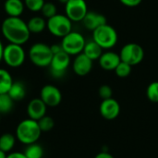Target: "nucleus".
<instances>
[{
    "label": "nucleus",
    "mask_w": 158,
    "mask_h": 158,
    "mask_svg": "<svg viewBox=\"0 0 158 158\" xmlns=\"http://www.w3.org/2000/svg\"><path fill=\"white\" fill-rule=\"evenodd\" d=\"M13 81L12 76L7 70L0 69V94L8 93Z\"/></svg>",
    "instance_id": "22"
},
{
    "label": "nucleus",
    "mask_w": 158,
    "mask_h": 158,
    "mask_svg": "<svg viewBox=\"0 0 158 158\" xmlns=\"http://www.w3.org/2000/svg\"><path fill=\"white\" fill-rule=\"evenodd\" d=\"M29 57L34 66L39 68H46L50 66L53 58V53L50 45L44 43H35L30 47Z\"/></svg>",
    "instance_id": "4"
},
{
    "label": "nucleus",
    "mask_w": 158,
    "mask_h": 158,
    "mask_svg": "<svg viewBox=\"0 0 158 158\" xmlns=\"http://www.w3.org/2000/svg\"><path fill=\"white\" fill-rule=\"evenodd\" d=\"M46 28L52 35L63 38L72 31V21L66 15L57 13L47 19Z\"/></svg>",
    "instance_id": "5"
},
{
    "label": "nucleus",
    "mask_w": 158,
    "mask_h": 158,
    "mask_svg": "<svg viewBox=\"0 0 158 158\" xmlns=\"http://www.w3.org/2000/svg\"><path fill=\"white\" fill-rule=\"evenodd\" d=\"M60 44L63 51L66 52L68 55L77 56L82 53L86 41L81 32L71 31L62 38Z\"/></svg>",
    "instance_id": "6"
},
{
    "label": "nucleus",
    "mask_w": 158,
    "mask_h": 158,
    "mask_svg": "<svg viewBox=\"0 0 158 158\" xmlns=\"http://www.w3.org/2000/svg\"><path fill=\"white\" fill-rule=\"evenodd\" d=\"M75 59L72 63V69L78 76L83 77L88 75L93 69L94 61L87 57L83 53L75 56Z\"/></svg>",
    "instance_id": "13"
},
{
    "label": "nucleus",
    "mask_w": 158,
    "mask_h": 158,
    "mask_svg": "<svg viewBox=\"0 0 158 158\" xmlns=\"http://www.w3.org/2000/svg\"><path fill=\"white\" fill-rule=\"evenodd\" d=\"M27 26L31 33H40L46 28V20L44 17L34 16L27 21Z\"/></svg>",
    "instance_id": "19"
},
{
    "label": "nucleus",
    "mask_w": 158,
    "mask_h": 158,
    "mask_svg": "<svg viewBox=\"0 0 158 158\" xmlns=\"http://www.w3.org/2000/svg\"><path fill=\"white\" fill-rule=\"evenodd\" d=\"M120 60L131 67L139 65L144 58V49L136 43H129L122 46L119 52Z\"/></svg>",
    "instance_id": "8"
},
{
    "label": "nucleus",
    "mask_w": 158,
    "mask_h": 158,
    "mask_svg": "<svg viewBox=\"0 0 158 158\" xmlns=\"http://www.w3.org/2000/svg\"><path fill=\"white\" fill-rule=\"evenodd\" d=\"M23 154L27 158H43L44 155V151L40 144L34 143L27 145Z\"/></svg>",
    "instance_id": "23"
},
{
    "label": "nucleus",
    "mask_w": 158,
    "mask_h": 158,
    "mask_svg": "<svg viewBox=\"0 0 158 158\" xmlns=\"http://www.w3.org/2000/svg\"><path fill=\"white\" fill-rule=\"evenodd\" d=\"M70 64V56L66 52L61 51L53 55L52 61L50 63V72L55 78H62Z\"/></svg>",
    "instance_id": "10"
},
{
    "label": "nucleus",
    "mask_w": 158,
    "mask_h": 158,
    "mask_svg": "<svg viewBox=\"0 0 158 158\" xmlns=\"http://www.w3.org/2000/svg\"><path fill=\"white\" fill-rule=\"evenodd\" d=\"M16 143V137L11 133H4L0 136V150L6 154L10 153Z\"/></svg>",
    "instance_id": "21"
},
{
    "label": "nucleus",
    "mask_w": 158,
    "mask_h": 158,
    "mask_svg": "<svg viewBox=\"0 0 158 158\" xmlns=\"http://www.w3.org/2000/svg\"><path fill=\"white\" fill-rule=\"evenodd\" d=\"M119 2L125 6L135 7V6H138L143 2V0H119Z\"/></svg>",
    "instance_id": "31"
},
{
    "label": "nucleus",
    "mask_w": 158,
    "mask_h": 158,
    "mask_svg": "<svg viewBox=\"0 0 158 158\" xmlns=\"http://www.w3.org/2000/svg\"><path fill=\"white\" fill-rule=\"evenodd\" d=\"M7 94L13 99L14 102L20 101L26 95L25 85L21 81H13V83H12Z\"/></svg>",
    "instance_id": "20"
},
{
    "label": "nucleus",
    "mask_w": 158,
    "mask_h": 158,
    "mask_svg": "<svg viewBox=\"0 0 158 158\" xmlns=\"http://www.w3.org/2000/svg\"><path fill=\"white\" fill-rule=\"evenodd\" d=\"M50 48H51V51H52L53 55H55V54H56V53H59V52H61V51H63L62 46H61V44H52V45L50 46Z\"/></svg>",
    "instance_id": "33"
},
{
    "label": "nucleus",
    "mask_w": 158,
    "mask_h": 158,
    "mask_svg": "<svg viewBox=\"0 0 158 158\" xmlns=\"http://www.w3.org/2000/svg\"><path fill=\"white\" fill-rule=\"evenodd\" d=\"M94 158H115L111 154H109L108 152H100L99 154H97Z\"/></svg>",
    "instance_id": "34"
},
{
    "label": "nucleus",
    "mask_w": 158,
    "mask_h": 158,
    "mask_svg": "<svg viewBox=\"0 0 158 158\" xmlns=\"http://www.w3.org/2000/svg\"><path fill=\"white\" fill-rule=\"evenodd\" d=\"M25 8L22 0H6L4 3L5 12L7 17H20Z\"/></svg>",
    "instance_id": "17"
},
{
    "label": "nucleus",
    "mask_w": 158,
    "mask_h": 158,
    "mask_svg": "<svg viewBox=\"0 0 158 158\" xmlns=\"http://www.w3.org/2000/svg\"><path fill=\"white\" fill-rule=\"evenodd\" d=\"M3 50H4V45L0 40V62L2 61V56H3Z\"/></svg>",
    "instance_id": "35"
},
{
    "label": "nucleus",
    "mask_w": 158,
    "mask_h": 158,
    "mask_svg": "<svg viewBox=\"0 0 158 158\" xmlns=\"http://www.w3.org/2000/svg\"><path fill=\"white\" fill-rule=\"evenodd\" d=\"M40 98L47 106V107H56L62 101V94L55 85L46 84L41 89Z\"/></svg>",
    "instance_id": "11"
},
{
    "label": "nucleus",
    "mask_w": 158,
    "mask_h": 158,
    "mask_svg": "<svg viewBox=\"0 0 158 158\" xmlns=\"http://www.w3.org/2000/svg\"><path fill=\"white\" fill-rule=\"evenodd\" d=\"M1 115H2V114L0 113V120H1Z\"/></svg>",
    "instance_id": "38"
},
{
    "label": "nucleus",
    "mask_w": 158,
    "mask_h": 158,
    "mask_svg": "<svg viewBox=\"0 0 158 158\" xmlns=\"http://www.w3.org/2000/svg\"><path fill=\"white\" fill-rule=\"evenodd\" d=\"M25 7L31 12H39L44 5V0H23Z\"/></svg>",
    "instance_id": "28"
},
{
    "label": "nucleus",
    "mask_w": 158,
    "mask_h": 158,
    "mask_svg": "<svg viewBox=\"0 0 158 158\" xmlns=\"http://www.w3.org/2000/svg\"><path fill=\"white\" fill-rule=\"evenodd\" d=\"M81 22L87 30L92 31L98 27L107 23L106 18L103 14L95 11H88Z\"/></svg>",
    "instance_id": "16"
},
{
    "label": "nucleus",
    "mask_w": 158,
    "mask_h": 158,
    "mask_svg": "<svg viewBox=\"0 0 158 158\" xmlns=\"http://www.w3.org/2000/svg\"><path fill=\"white\" fill-rule=\"evenodd\" d=\"M6 158H27L21 152H10L6 155Z\"/></svg>",
    "instance_id": "32"
},
{
    "label": "nucleus",
    "mask_w": 158,
    "mask_h": 158,
    "mask_svg": "<svg viewBox=\"0 0 158 158\" xmlns=\"http://www.w3.org/2000/svg\"><path fill=\"white\" fill-rule=\"evenodd\" d=\"M99 111L104 118L107 120H113L118 117L120 113V106L116 99L111 97L102 101Z\"/></svg>",
    "instance_id": "12"
},
{
    "label": "nucleus",
    "mask_w": 158,
    "mask_h": 158,
    "mask_svg": "<svg viewBox=\"0 0 158 158\" xmlns=\"http://www.w3.org/2000/svg\"><path fill=\"white\" fill-rule=\"evenodd\" d=\"M6 154L0 150V158H6Z\"/></svg>",
    "instance_id": "36"
},
{
    "label": "nucleus",
    "mask_w": 158,
    "mask_h": 158,
    "mask_svg": "<svg viewBox=\"0 0 158 158\" xmlns=\"http://www.w3.org/2000/svg\"><path fill=\"white\" fill-rule=\"evenodd\" d=\"M82 53L91 60L95 61V60H98L101 55L103 54V49L94 41L92 40V41L86 42Z\"/></svg>",
    "instance_id": "18"
},
{
    "label": "nucleus",
    "mask_w": 158,
    "mask_h": 158,
    "mask_svg": "<svg viewBox=\"0 0 158 158\" xmlns=\"http://www.w3.org/2000/svg\"><path fill=\"white\" fill-rule=\"evenodd\" d=\"M146 95L150 102L158 103V81H153L148 85Z\"/></svg>",
    "instance_id": "27"
},
{
    "label": "nucleus",
    "mask_w": 158,
    "mask_h": 158,
    "mask_svg": "<svg viewBox=\"0 0 158 158\" xmlns=\"http://www.w3.org/2000/svg\"><path fill=\"white\" fill-rule=\"evenodd\" d=\"M26 110L29 118L38 121L46 115L47 106L41 100V98H33L29 102Z\"/></svg>",
    "instance_id": "14"
},
{
    "label": "nucleus",
    "mask_w": 158,
    "mask_h": 158,
    "mask_svg": "<svg viewBox=\"0 0 158 158\" xmlns=\"http://www.w3.org/2000/svg\"><path fill=\"white\" fill-rule=\"evenodd\" d=\"M42 131L36 120L26 118L19 123L16 129V138L19 143L29 145L40 139Z\"/></svg>",
    "instance_id": "2"
},
{
    "label": "nucleus",
    "mask_w": 158,
    "mask_h": 158,
    "mask_svg": "<svg viewBox=\"0 0 158 158\" xmlns=\"http://www.w3.org/2000/svg\"><path fill=\"white\" fill-rule=\"evenodd\" d=\"M93 41L103 50H110L118 44V34L113 26L106 23L93 31Z\"/></svg>",
    "instance_id": "3"
},
{
    "label": "nucleus",
    "mask_w": 158,
    "mask_h": 158,
    "mask_svg": "<svg viewBox=\"0 0 158 158\" xmlns=\"http://www.w3.org/2000/svg\"><path fill=\"white\" fill-rule=\"evenodd\" d=\"M88 11V6L85 0H69L65 4V15L72 22L82 21Z\"/></svg>",
    "instance_id": "9"
},
{
    "label": "nucleus",
    "mask_w": 158,
    "mask_h": 158,
    "mask_svg": "<svg viewBox=\"0 0 158 158\" xmlns=\"http://www.w3.org/2000/svg\"><path fill=\"white\" fill-rule=\"evenodd\" d=\"M38 125L40 127V130L42 132H48L51 130H53L54 126H55V121L54 119L49 117V116H44L42 118H40L38 121Z\"/></svg>",
    "instance_id": "26"
},
{
    "label": "nucleus",
    "mask_w": 158,
    "mask_h": 158,
    "mask_svg": "<svg viewBox=\"0 0 158 158\" xmlns=\"http://www.w3.org/2000/svg\"><path fill=\"white\" fill-rule=\"evenodd\" d=\"M14 101L8 95V94H0V113L8 114L13 108Z\"/></svg>",
    "instance_id": "24"
},
{
    "label": "nucleus",
    "mask_w": 158,
    "mask_h": 158,
    "mask_svg": "<svg viewBox=\"0 0 158 158\" xmlns=\"http://www.w3.org/2000/svg\"><path fill=\"white\" fill-rule=\"evenodd\" d=\"M132 70V67L129 65L128 63H125L123 61H120L118 67L115 69V73L119 78H127L131 75Z\"/></svg>",
    "instance_id": "25"
},
{
    "label": "nucleus",
    "mask_w": 158,
    "mask_h": 158,
    "mask_svg": "<svg viewBox=\"0 0 158 158\" xmlns=\"http://www.w3.org/2000/svg\"><path fill=\"white\" fill-rule=\"evenodd\" d=\"M58 1H59V2H60L61 4H64V5H65V4H66V3H67V2H68L69 0H58Z\"/></svg>",
    "instance_id": "37"
},
{
    "label": "nucleus",
    "mask_w": 158,
    "mask_h": 158,
    "mask_svg": "<svg viewBox=\"0 0 158 158\" xmlns=\"http://www.w3.org/2000/svg\"><path fill=\"white\" fill-rule=\"evenodd\" d=\"M26 59V53L22 45L8 44L4 46L2 60L10 68H19L22 66Z\"/></svg>",
    "instance_id": "7"
},
{
    "label": "nucleus",
    "mask_w": 158,
    "mask_h": 158,
    "mask_svg": "<svg viewBox=\"0 0 158 158\" xmlns=\"http://www.w3.org/2000/svg\"><path fill=\"white\" fill-rule=\"evenodd\" d=\"M98 61H99L100 67L103 69L107 70V71H112V70H115V69L118 67V65L119 64L121 60H120L119 54L107 50L106 52H103Z\"/></svg>",
    "instance_id": "15"
},
{
    "label": "nucleus",
    "mask_w": 158,
    "mask_h": 158,
    "mask_svg": "<svg viewBox=\"0 0 158 158\" xmlns=\"http://www.w3.org/2000/svg\"><path fill=\"white\" fill-rule=\"evenodd\" d=\"M98 94H99V96L105 100V99H108V98H111L112 97V94H113V91H112V88L109 86V85H102L99 90H98Z\"/></svg>",
    "instance_id": "30"
},
{
    "label": "nucleus",
    "mask_w": 158,
    "mask_h": 158,
    "mask_svg": "<svg viewBox=\"0 0 158 158\" xmlns=\"http://www.w3.org/2000/svg\"><path fill=\"white\" fill-rule=\"evenodd\" d=\"M42 15L44 18H51L53 16H55L56 14H57V8H56V6L54 4V3H51V2H46L44 3V6L42 7Z\"/></svg>",
    "instance_id": "29"
},
{
    "label": "nucleus",
    "mask_w": 158,
    "mask_h": 158,
    "mask_svg": "<svg viewBox=\"0 0 158 158\" xmlns=\"http://www.w3.org/2000/svg\"><path fill=\"white\" fill-rule=\"evenodd\" d=\"M1 32L9 44L19 45L26 44L31 35L27 22L20 17H7L5 19L1 24Z\"/></svg>",
    "instance_id": "1"
}]
</instances>
